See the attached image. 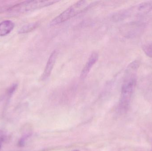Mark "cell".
Returning a JSON list of instances; mask_svg holds the SVG:
<instances>
[{"label":"cell","instance_id":"10","mask_svg":"<svg viewBox=\"0 0 152 151\" xmlns=\"http://www.w3.org/2000/svg\"><path fill=\"white\" fill-rule=\"evenodd\" d=\"M5 140V136H0V150L1 148L2 144V142Z\"/></svg>","mask_w":152,"mask_h":151},{"label":"cell","instance_id":"7","mask_svg":"<svg viewBox=\"0 0 152 151\" xmlns=\"http://www.w3.org/2000/svg\"><path fill=\"white\" fill-rule=\"evenodd\" d=\"M14 24L10 20H4L0 23V36L9 34L14 28Z\"/></svg>","mask_w":152,"mask_h":151},{"label":"cell","instance_id":"1","mask_svg":"<svg viewBox=\"0 0 152 151\" xmlns=\"http://www.w3.org/2000/svg\"><path fill=\"white\" fill-rule=\"evenodd\" d=\"M138 61L129 64L126 70L124 82L121 88L120 105L122 109L128 106L134 90L136 83L137 73L139 66Z\"/></svg>","mask_w":152,"mask_h":151},{"label":"cell","instance_id":"5","mask_svg":"<svg viewBox=\"0 0 152 151\" xmlns=\"http://www.w3.org/2000/svg\"><path fill=\"white\" fill-rule=\"evenodd\" d=\"M58 52L56 51H53L47 61L44 72L42 76V79L45 80L50 76L53 67L57 60Z\"/></svg>","mask_w":152,"mask_h":151},{"label":"cell","instance_id":"11","mask_svg":"<svg viewBox=\"0 0 152 151\" xmlns=\"http://www.w3.org/2000/svg\"><path fill=\"white\" fill-rule=\"evenodd\" d=\"M78 151V150H76V151Z\"/></svg>","mask_w":152,"mask_h":151},{"label":"cell","instance_id":"6","mask_svg":"<svg viewBox=\"0 0 152 151\" xmlns=\"http://www.w3.org/2000/svg\"><path fill=\"white\" fill-rule=\"evenodd\" d=\"M98 59V53L96 52L92 53L81 71L80 74V78L81 79H84L86 77L94 65L97 62Z\"/></svg>","mask_w":152,"mask_h":151},{"label":"cell","instance_id":"9","mask_svg":"<svg viewBox=\"0 0 152 151\" xmlns=\"http://www.w3.org/2000/svg\"><path fill=\"white\" fill-rule=\"evenodd\" d=\"M143 50L148 56L152 57V43H149L144 46Z\"/></svg>","mask_w":152,"mask_h":151},{"label":"cell","instance_id":"4","mask_svg":"<svg viewBox=\"0 0 152 151\" xmlns=\"http://www.w3.org/2000/svg\"><path fill=\"white\" fill-rule=\"evenodd\" d=\"M152 10V1H145L137 4L127 11L126 14L133 16L145 14Z\"/></svg>","mask_w":152,"mask_h":151},{"label":"cell","instance_id":"3","mask_svg":"<svg viewBox=\"0 0 152 151\" xmlns=\"http://www.w3.org/2000/svg\"><path fill=\"white\" fill-rule=\"evenodd\" d=\"M58 1H28L14 5L10 11L15 12H26L32 11L40 8L50 6L58 2Z\"/></svg>","mask_w":152,"mask_h":151},{"label":"cell","instance_id":"2","mask_svg":"<svg viewBox=\"0 0 152 151\" xmlns=\"http://www.w3.org/2000/svg\"><path fill=\"white\" fill-rule=\"evenodd\" d=\"M90 5L88 4L87 2L86 1H78L53 19L51 21L50 25L55 26L63 23L86 10Z\"/></svg>","mask_w":152,"mask_h":151},{"label":"cell","instance_id":"8","mask_svg":"<svg viewBox=\"0 0 152 151\" xmlns=\"http://www.w3.org/2000/svg\"><path fill=\"white\" fill-rule=\"evenodd\" d=\"M39 25L40 24L38 22H34V23H30L28 25H25L20 28L19 33H29L34 29H36Z\"/></svg>","mask_w":152,"mask_h":151},{"label":"cell","instance_id":"12","mask_svg":"<svg viewBox=\"0 0 152 151\" xmlns=\"http://www.w3.org/2000/svg\"><path fill=\"white\" fill-rule=\"evenodd\" d=\"M151 151H152V149Z\"/></svg>","mask_w":152,"mask_h":151}]
</instances>
